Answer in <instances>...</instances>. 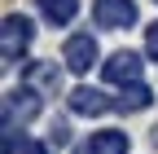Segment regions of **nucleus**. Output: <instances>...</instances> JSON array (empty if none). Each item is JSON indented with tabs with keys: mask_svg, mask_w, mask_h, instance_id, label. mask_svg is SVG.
Returning <instances> with one entry per match:
<instances>
[{
	"mask_svg": "<svg viewBox=\"0 0 158 154\" xmlns=\"http://www.w3.org/2000/svg\"><path fill=\"white\" fill-rule=\"evenodd\" d=\"M31 40H35L31 18L9 13V18H5V27H0V57H5V66H18V62H22V53L31 49Z\"/></svg>",
	"mask_w": 158,
	"mask_h": 154,
	"instance_id": "1",
	"label": "nucleus"
},
{
	"mask_svg": "<svg viewBox=\"0 0 158 154\" xmlns=\"http://www.w3.org/2000/svg\"><path fill=\"white\" fill-rule=\"evenodd\" d=\"M97 57H101V49H97L92 31H75L70 40H66V49H62V62H66V71H75V75H88Z\"/></svg>",
	"mask_w": 158,
	"mask_h": 154,
	"instance_id": "2",
	"label": "nucleus"
},
{
	"mask_svg": "<svg viewBox=\"0 0 158 154\" xmlns=\"http://www.w3.org/2000/svg\"><path fill=\"white\" fill-rule=\"evenodd\" d=\"M141 71H145V62H141V53H132V49H118V53H110V62H101V75L110 84H118V88L141 84Z\"/></svg>",
	"mask_w": 158,
	"mask_h": 154,
	"instance_id": "3",
	"label": "nucleus"
},
{
	"mask_svg": "<svg viewBox=\"0 0 158 154\" xmlns=\"http://www.w3.org/2000/svg\"><path fill=\"white\" fill-rule=\"evenodd\" d=\"M92 18H97V27H106V31H123V27H136V0H97L92 5Z\"/></svg>",
	"mask_w": 158,
	"mask_h": 154,
	"instance_id": "4",
	"label": "nucleus"
},
{
	"mask_svg": "<svg viewBox=\"0 0 158 154\" xmlns=\"http://www.w3.org/2000/svg\"><path fill=\"white\" fill-rule=\"evenodd\" d=\"M40 114V92L35 88H13L9 97H5V123H31Z\"/></svg>",
	"mask_w": 158,
	"mask_h": 154,
	"instance_id": "5",
	"label": "nucleus"
},
{
	"mask_svg": "<svg viewBox=\"0 0 158 154\" xmlns=\"http://www.w3.org/2000/svg\"><path fill=\"white\" fill-rule=\"evenodd\" d=\"M66 106H70V114H84V119H97V114H106L114 101L106 97L101 88H75L70 97H66Z\"/></svg>",
	"mask_w": 158,
	"mask_h": 154,
	"instance_id": "6",
	"label": "nucleus"
},
{
	"mask_svg": "<svg viewBox=\"0 0 158 154\" xmlns=\"http://www.w3.org/2000/svg\"><path fill=\"white\" fill-rule=\"evenodd\" d=\"M22 84L35 88V92H57L62 71H57V62H27L22 66Z\"/></svg>",
	"mask_w": 158,
	"mask_h": 154,
	"instance_id": "7",
	"label": "nucleus"
},
{
	"mask_svg": "<svg viewBox=\"0 0 158 154\" xmlns=\"http://www.w3.org/2000/svg\"><path fill=\"white\" fill-rule=\"evenodd\" d=\"M88 154H127V132L118 128H101L88 137Z\"/></svg>",
	"mask_w": 158,
	"mask_h": 154,
	"instance_id": "8",
	"label": "nucleus"
},
{
	"mask_svg": "<svg viewBox=\"0 0 158 154\" xmlns=\"http://www.w3.org/2000/svg\"><path fill=\"white\" fill-rule=\"evenodd\" d=\"M35 5H40V13H44L53 27L75 22V13H79V0H35Z\"/></svg>",
	"mask_w": 158,
	"mask_h": 154,
	"instance_id": "9",
	"label": "nucleus"
},
{
	"mask_svg": "<svg viewBox=\"0 0 158 154\" xmlns=\"http://www.w3.org/2000/svg\"><path fill=\"white\" fill-rule=\"evenodd\" d=\"M149 101H154V92H149L145 84H127L123 97H118L114 106H118V110H149Z\"/></svg>",
	"mask_w": 158,
	"mask_h": 154,
	"instance_id": "10",
	"label": "nucleus"
},
{
	"mask_svg": "<svg viewBox=\"0 0 158 154\" xmlns=\"http://www.w3.org/2000/svg\"><path fill=\"white\" fill-rule=\"evenodd\" d=\"M48 145H53V150H66V145H70V128H66V123H53V128H48Z\"/></svg>",
	"mask_w": 158,
	"mask_h": 154,
	"instance_id": "11",
	"label": "nucleus"
},
{
	"mask_svg": "<svg viewBox=\"0 0 158 154\" xmlns=\"http://www.w3.org/2000/svg\"><path fill=\"white\" fill-rule=\"evenodd\" d=\"M145 53H149V62H158V22L145 27Z\"/></svg>",
	"mask_w": 158,
	"mask_h": 154,
	"instance_id": "12",
	"label": "nucleus"
},
{
	"mask_svg": "<svg viewBox=\"0 0 158 154\" xmlns=\"http://www.w3.org/2000/svg\"><path fill=\"white\" fill-rule=\"evenodd\" d=\"M53 145L48 141H22V154H48Z\"/></svg>",
	"mask_w": 158,
	"mask_h": 154,
	"instance_id": "13",
	"label": "nucleus"
}]
</instances>
